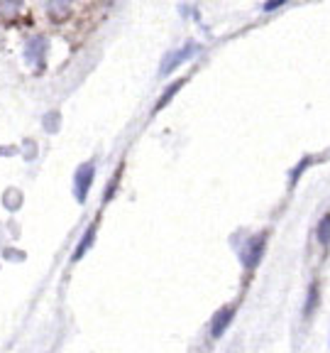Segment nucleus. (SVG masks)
<instances>
[{
	"label": "nucleus",
	"mask_w": 330,
	"mask_h": 353,
	"mask_svg": "<svg viewBox=\"0 0 330 353\" xmlns=\"http://www.w3.org/2000/svg\"><path fill=\"white\" fill-rule=\"evenodd\" d=\"M93 165L91 162H86V165H81L79 170H76V199L79 201H86L88 196V189H91L93 184Z\"/></svg>",
	"instance_id": "f257e3e1"
},
{
	"label": "nucleus",
	"mask_w": 330,
	"mask_h": 353,
	"mask_svg": "<svg viewBox=\"0 0 330 353\" xmlns=\"http://www.w3.org/2000/svg\"><path fill=\"white\" fill-rule=\"evenodd\" d=\"M264 243H266V235H257V238H252V241L247 243V248L243 250V263L245 267H255L257 263H260L262 253H264Z\"/></svg>",
	"instance_id": "f03ea898"
},
{
	"label": "nucleus",
	"mask_w": 330,
	"mask_h": 353,
	"mask_svg": "<svg viewBox=\"0 0 330 353\" xmlns=\"http://www.w3.org/2000/svg\"><path fill=\"white\" fill-rule=\"evenodd\" d=\"M232 319H235V306H223V309L213 317V322H210V336H213V339H220V336L225 334L228 326H230Z\"/></svg>",
	"instance_id": "7ed1b4c3"
},
{
	"label": "nucleus",
	"mask_w": 330,
	"mask_h": 353,
	"mask_svg": "<svg viewBox=\"0 0 330 353\" xmlns=\"http://www.w3.org/2000/svg\"><path fill=\"white\" fill-rule=\"evenodd\" d=\"M198 52V44H193V42H189V44H184V47L179 49V52H174L171 57H169V62L162 66V74H171V71L176 69V66H181L186 62V59L191 57V54Z\"/></svg>",
	"instance_id": "20e7f679"
},
{
	"label": "nucleus",
	"mask_w": 330,
	"mask_h": 353,
	"mask_svg": "<svg viewBox=\"0 0 330 353\" xmlns=\"http://www.w3.org/2000/svg\"><path fill=\"white\" fill-rule=\"evenodd\" d=\"M93 235H96V226H88V231L83 233V241L76 246V250H74V255H71V260H81L83 258V253H86L88 248H91V243H93Z\"/></svg>",
	"instance_id": "39448f33"
},
{
	"label": "nucleus",
	"mask_w": 330,
	"mask_h": 353,
	"mask_svg": "<svg viewBox=\"0 0 330 353\" xmlns=\"http://www.w3.org/2000/svg\"><path fill=\"white\" fill-rule=\"evenodd\" d=\"M316 238H318L320 246H330V213H325L318 221V226H316Z\"/></svg>",
	"instance_id": "423d86ee"
},
{
	"label": "nucleus",
	"mask_w": 330,
	"mask_h": 353,
	"mask_svg": "<svg viewBox=\"0 0 330 353\" xmlns=\"http://www.w3.org/2000/svg\"><path fill=\"white\" fill-rule=\"evenodd\" d=\"M316 304H318V285H311V289H308V300H306V306H303V317H311L313 309H316Z\"/></svg>",
	"instance_id": "0eeeda50"
},
{
	"label": "nucleus",
	"mask_w": 330,
	"mask_h": 353,
	"mask_svg": "<svg viewBox=\"0 0 330 353\" xmlns=\"http://www.w3.org/2000/svg\"><path fill=\"white\" fill-rule=\"evenodd\" d=\"M181 86H184V81H176V83H174V86H169V88H167V94H164V96H162V103H159V106H156V108H162V106H167L169 101H171V96H174V94H176V91H179V88H181Z\"/></svg>",
	"instance_id": "6e6552de"
},
{
	"label": "nucleus",
	"mask_w": 330,
	"mask_h": 353,
	"mask_svg": "<svg viewBox=\"0 0 330 353\" xmlns=\"http://www.w3.org/2000/svg\"><path fill=\"white\" fill-rule=\"evenodd\" d=\"M279 5H281V3H266L264 10H272V8H279Z\"/></svg>",
	"instance_id": "1a4fd4ad"
}]
</instances>
